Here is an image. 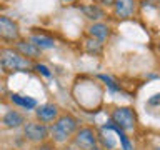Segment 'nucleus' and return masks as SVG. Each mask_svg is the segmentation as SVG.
<instances>
[{"label":"nucleus","instance_id":"f257e3e1","mask_svg":"<svg viewBox=\"0 0 160 150\" xmlns=\"http://www.w3.org/2000/svg\"><path fill=\"white\" fill-rule=\"evenodd\" d=\"M0 67H2L5 73H15V72H27L33 65L18 50L10 47H2L0 48Z\"/></svg>","mask_w":160,"mask_h":150},{"label":"nucleus","instance_id":"f03ea898","mask_svg":"<svg viewBox=\"0 0 160 150\" xmlns=\"http://www.w3.org/2000/svg\"><path fill=\"white\" fill-rule=\"evenodd\" d=\"M78 130V122L77 118L72 115H62L53 122V125L50 127L48 133L55 143H65L68 142V138L75 135V132Z\"/></svg>","mask_w":160,"mask_h":150},{"label":"nucleus","instance_id":"7ed1b4c3","mask_svg":"<svg viewBox=\"0 0 160 150\" xmlns=\"http://www.w3.org/2000/svg\"><path fill=\"white\" fill-rule=\"evenodd\" d=\"M0 40L13 43L20 40V27L13 18L7 15H0Z\"/></svg>","mask_w":160,"mask_h":150},{"label":"nucleus","instance_id":"20e7f679","mask_svg":"<svg viewBox=\"0 0 160 150\" xmlns=\"http://www.w3.org/2000/svg\"><path fill=\"white\" fill-rule=\"evenodd\" d=\"M23 135L25 138L33 143H43L48 138V128L45 123L40 122H27L23 125Z\"/></svg>","mask_w":160,"mask_h":150},{"label":"nucleus","instance_id":"39448f33","mask_svg":"<svg viewBox=\"0 0 160 150\" xmlns=\"http://www.w3.org/2000/svg\"><path fill=\"white\" fill-rule=\"evenodd\" d=\"M73 145L78 150H92L97 147V135L90 127L78 128L73 135Z\"/></svg>","mask_w":160,"mask_h":150},{"label":"nucleus","instance_id":"423d86ee","mask_svg":"<svg viewBox=\"0 0 160 150\" xmlns=\"http://www.w3.org/2000/svg\"><path fill=\"white\" fill-rule=\"evenodd\" d=\"M112 122L122 130H133L135 128V113L128 107H118L112 112Z\"/></svg>","mask_w":160,"mask_h":150},{"label":"nucleus","instance_id":"0eeeda50","mask_svg":"<svg viewBox=\"0 0 160 150\" xmlns=\"http://www.w3.org/2000/svg\"><path fill=\"white\" fill-rule=\"evenodd\" d=\"M35 115L40 123H52L58 118V107L53 103H43L35 110Z\"/></svg>","mask_w":160,"mask_h":150},{"label":"nucleus","instance_id":"6e6552de","mask_svg":"<svg viewBox=\"0 0 160 150\" xmlns=\"http://www.w3.org/2000/svg\"><path fill=\"white\" fill-rule=\"evenodd\" d=\"M113 12L122 20L132 18L135 13V0H115Z\"/></svg>","mask_w":160,"mask_h":150},{"label":"nucleus","instance_id":"1a4fd4ad","mask_svg":"<svg viewBox=\"0 0 160 150\" xmlns=\"http://www.w3.org/2000/svg\"><path fill=\"white\" fill-rule=\"evenodd\" d=\"M15 50H18V52L22 53L23 57H27L28 60L42 57V50L38 47H35L33 43H30L28 40H17V42H15Z\"/></svg>","mask_w":160,"mask_h":150},{"label":"nucleus","instance_id":"9d476101","mask_svg":"<svg viewBox=\"0 0 160 150\" xmlns=\"http://www.w3.org/2000/svg\"><path fill=\"white\" fill-rule=\"evenodd\" d=\"M2 123L8 128H18V127H22V125H25V118H23L22 113L17 112V110H10V112H7L3 115Z\"/></svg>","mask_w":160,"mask_h":150},{"label":"nucleus","instance_id":"9b49d317","mask_svg":"<svg viewBox=\"0 0 160 150\" xmlns=\"http://www.w3.org/2000/svg\"><path fill=\"white\" fill-rule=\"evenodd\" d=\"M88 33H90V37L98 40V42H105V40L108 38V35H110V28L105 23L97 22V23H93V25L88 27Z\"/></svg>","mask_w":160,"mask_h":150},{"label":"nucleus","instance_id":"f8f14e48","mask_svg":"<svg viewBox=\"0 0 160 150\" xmlns=\"http://www.w3.org/2000/svg\"><path fill=\"white\" fill-rule=\"evenodd\" d=\"M30 43H33L35 47H38L40 50H47V48H53L55 47V40L50 37H45V35H32L28 38Z\"/></svg>","mask_w":160,"mask_h":150},{"label":"nucleus","instance_id":"ddd939ff","mask_svg":"<svg viewBox=\"0 0 160 150\" xmlns=\"http://www.w3.org/2000/svg\"><path fill=\"white\" fill-rule=\"evenodd\" d=\"M10 100H12L13 103L20 105V107H25V108H33V107H37V102H35L33 98L22 97V95H18V93H12V95H10Z\"/></svg>","mask_w":160,"mask_h":150},{"label":"nucleus","instance_id":"4468645a","mask_svg":"<svg viewBox=\"0 0 160 150\" xmlns=\"http://www.w3.org/2000/svg\"><path fill=\"white\" fill-rule=\"evenodd\" d=\"M82 12L85 13V17H88L90 20L103 18V10L98 8L97 5H85V7H82Z\"/></svg>","mask_w":160,"mask_h":150},{"label":"nucleus","instance_id":"2eb2a0df","mask_svg":"<svg viewBox=\"0 0 160 150\" xmlns=\"http://www.w3.org/2000/svg\"><path fill=\"white\" fill-rule=\"evenodd\" d=\"M85 50H87L88 53L100 55L102 53V42H98V40H95V38H88L87 42H85Z\"/></svg>","mask_w":160,"mask_h":150},{"label":"nucleus","instance_id":"dca6fc26","mask_svg":"<svg viewBox=\"0 0 160 150\" xmlns=\"http://www.w3.org/2000/svg\"><path fill=\"white\" fill-rule=\"evenodd\" d=\"M33 68L37 70L38 73H42L43 77H50V75H52V72L48 70V67H45V65H42V63H35V65H33Z\"/></svg>","mask_w":160,"mask_h":150},{"label":"nucleus","instance_id":"f3484780","mask_svg":"<svg viewBox=\"0 0 160 150\" xmlns=\"http://www.w3.org/2000/svg\"><path fill=\"white\" fill-rule=\"evenodd\" d=\"M148 103H150V105L160 103V93H158V95H155V97H152V98H150V100H148Z\"/></svg>","mask_w":160,"mask_h":150},{"label":"nucleus","instance_id":"a211bd4d","mask_svg":"<svg viewBox=\"0 0 160 150\" xmlns=\"http://www.w3.org/2000/svg\"><path fill=\"white\" fill-rule=\"evenodd\" d=\"M103 5H107V7H113V3H115V0H100Z\"/></svg>","mask_w":160,"mask_h":150},{"label":"nucleus","instance_id":"6ab92c4d","mask_svg":"<svg viewBox=\"0 0 160 150\" xmlns=\"http://www.w3.org/2000/svg\"><path fill=\"white\" fill-rule=\"evenodd\" d=\"M73 0H62V3H72Z\"/></svg>","mask_w":160,"mask_h":150},{"label":"nucleus","instance_id":"aec40b11","mask_svg":"<svg viewBox=\"0 0 160 150\" xmlns=\"http://www.w3.org/2000/svg\"><path fill=\"white\" fill-rule=\"evenodd\" d=\"M153 150H160V147H155V148H153Z\"/></svg>","mask_w":160,"mask_h":150},{"label":"nucleus","instance_id":"412c9836","mask_svg":"<svg viewBox=\"0 0 160 150\" xmlns=\"http://www.w3.org/2000/svg\"><path fill=\"white\" fill-rule=\"evenodd\" d=\"M158 52H160V42H158Z\"/></svg>","mask_w":160,"mask_h":150},{"label":"nucleus","instance_id":"4be33fe9","mask_svg":"<svg viewBox=\"0 0 160 150\" xmlns=\"http://www.w3.org/2000/svg\"><path fill=\"white\" fill-rule=\"evenodd\" d=\"M92 150H100V148H97V147H95V148H92Z\"/></svg>","mask_w":160,"mask_h":150},{"label":"nucleus","instance_id":"5701e85b","mask_svg":"<svg viewBox=\"0 0 160 150\" xmlns=\"http://www.w3.org/2000/svg\"><path fill=\"white\" fill-rule=\"evenodd\" d=\"M0 102H2V97H0Z\"/></svg>","mask_w":160,"mask_h":150}]
</instances>
